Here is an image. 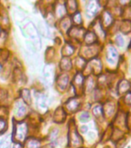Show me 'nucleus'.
Returning <instances> with one entry per match:
<instances>
[{"instance_id": "6ab92c4d", "label": "nucleus", "mask_w": 131, "mask_h": 148, "mask_svg": "<svg viewBox=\"0 0 131 148\" xmlns=\"http://www.w3.org/2000/svg\"><path fill=\"white\" fill-rule=\"evenodd\" d=\"M81 130H82V132L86 133V132L87 131V127H86V126H83V127H81Z\"/></svg>"}, {"instance_id": "1a4fd4ad", "label": "nucleus", "mask_w": 131, "mask_h": 148, "mask_svg": "<svg viewBox=\"0 0 131 148\" xmlns=\"http://www.w3.org/2000/svg\"><path fill=\"white\" fill-rule=\"evenodd\" d=\"M93 115H94L96 117H100V116L103 115V109H102V106H95L94 108H93Z\"/></svg>"}, {"instance_id": "dca6fc26", "label": "nucleus", "mask_w": 131, "mask_h": 148, "mask_svg": "<svg viewBox=\"0 0 131 148\" xmlns=\"http://www.w3.org/2000/svg\"><path fill=\"white\" fill-rule=\"evenodd\" d=\"M5 127V121L2 118H0V133L4 130Z\"/></svg>"}, {"instance_id": "6e6552de", "label": "nucleus", "mask_w": 131, "mask_h": 148, "mask_svg": "<svg viewBox=\"0 0 131 148\" xmlns=\"http://www.w3.org/2000/svg\"><path fill=\"white\" fill-rule=\"evenodd\" d=\"M103 22H104V25H106V26H108L112 23V17H111L110 14L107 12H105L104 13V16H103Z\"/></svg>"}, {"instance_id": "f8f14e48", "label": "nucleus", "mask_w": 131, "mask_h": 148, "mask_svg": "<svg viewBox=\"0 0 131 148\" xmlns=\"http://www.w3.org/2000/svg\"><path fill=\"white\" fill-rule=\"evenodd\" d=\"M115 42L117 45L118 46H120V47H122V46H124V39L121 36H117L116 37Z\"/></svg>"}, {"instance_id": "4468645a", "label": "nucleus", "mask_w": 131, "mask_h": 148, "mask_svg": "<svg viewBox=\"0 0 131 148\" xmlns=\"http://www.w3.org/2000/svg\"><path fill=\"white\" fill-rule=\"evenodd\" d=\"M90 114L87 112H84L81 114L80 116V120L81 121H83V122H86L88 120H90Z\"/></svg>"}, {"instance_id": "9d476101", "label": "nucleus", "mask_w": 131, "mask_h": 148, "mask_svg": "<svg viewBox=\"0 0 131 148\" xmlns=\"http://www.w3.org/2000/svg\"><path fill=\"white\" fill-rule=\"evenodd\" d=\"M39 142L36 140L32 139L29 141L28 143V148H39Z\"/></svg>"}, {"instance_id": "aec40b11", "label": "nucleus", "mask_w": 131, "mask_h": 148, "mask_svg": "<svg viewBox=\"0 0 131 148\" xmlns=\"http://www.w3.org/2000/svg\"><path fill=\"white\" fill-rule=\"evenodd\" d=\"M13 148H22L21 147V145L19 143H15V145L13 146Z\"/></svg>"}, {"instance_id": "412c9836", "label": "nucleus", "mask_w": 131, "mask_h": 148, "mask_svg": "<svg viewBox=\"0 0 131 148\" xmlns=\"http://www.w3.org/2000/svg\"><path fill=\"white\" fill-rule=\"evenodd\" d=\"M2 71V66H1V64H0V72Z\"/></svg>"}, {"instance_id": "f03ea898", "label": "nucleus", "mask_w": 131, "mask_h": 148, "mask_svg": "<svg viewBox=\"0 0 131 148\" xmlns=\"http://www.w3.org/2000/svg\"><path fill=\"white\" fill-rule=\"evenodd\" d=\"M118 59V53L113 46H110L106 53V60L110 64H115Z\"/></svg>"}, {"instance_id": "9b49d317", "label": "nucleus", "mask_w": 131, "mask_h": 148, "mask_svg": "<svg viewBox=\"0 0 131 148\" xmlns=\"http://www.w3.org/2000/svg\"><path fill=\"white\" fill-rule=\"evenodd\" d=\"M22 96H23V99L25 101V103H30V93L29 91L28 90H24L23 91V93H22Z\"/></svg>"}, {"instance_id": "a211bd4d", "label": "nucleus", "mask_w": 131, "mask_h": 148, "mask_svg": "<svg viewBox=\"0 0 131 148\" xmlns=\"http://www.w3.org/2000/svg\"><path fill=\"white\" fill-rule=\"evenodd\" d=\"M25 109L23 107V106H20L19 108V113H18V115L19 116H23L25 114Z\"/></svg>"}, {"instance_id": "f257e3e1", "label": "nucleus", "mask_w": 131, "mask_h": 148, "mask_svg": "<svg viewBox=\"0 0 131 148\" xmlns=\"http://www.w3.org/2000/svg\"><path fill=\"white\" fill-rule=\"evenodd\" d=\"M27 134V126L25 123H19L15 127V137L18 140H24Z\"/></svg>"}, {"instance_id": "39448f33", "label": "nucleus", "mask_w": 131, "mask_h": 148, "mask_svg": "<svg viewBox=\"0 0 131 148\" xmlns=\"http://www.w3.org/2000/svg\"><path fill=\"white\" fill-rule=\"evenodd\" d=\"M85 41L87 44H92L97 41V36L93 32H88L85 36Z\"/></svg>"}, {"instance_id": "7ed1b4c3", "label": "nucleus", "mask_w": 131, "mask_h": 148, "mask_svg": "<svg viewBox=\"0 0 131 148\" xmlns=\"http://www.w3.org/2000/svg\"><path fill=\"white\" fill-rule=\"evenodd\" d=\"M99 10V4L96 1H91L89 2L87 7H86V14L90 17L95 16Z\"/></svg>"}, {"instance_id": "f3484780", "label": "nucleus", "mask_w": 131, "mask_h": 148, "mask_svg": "<svg viewBox=\"0 0 131 148\" xmlns=\"http://www.w3.org/2000/svg\"><path fill=\"white\" fill-rule=\"evenodd\" d=\"M125 102H126V103L129 104V105L131 104V92H127V94L125 97Z\"/></svg>"}, {"instance_id": "2eb2a0df", "label": "nucleus", "mask_w": 131, "mask_h": 148, "mask_svg": "<svg viewBox=\"0 0 131 148\" xmlns=\"http://www.w3.org/2000/svg\"><path fill=\"white\" fill-rule=\"evenodd\" d=\"M83 76H81L80 73L77 74V75L76 76V77H75V83H76V84H78V85H80V84L83 83Z\"/></svg>"}, {"instance_id": "20e7f679", "label": "nucleus", "mask_w": 131, "mask_h": 148, "mask_svg": "<svg viewBox=\"0 0 131 148\" xmlns=\"http://www.w3.org/2000/svg\"><path fill=\"white\" fill-rule=\"evenodd\" d=\"M130 84L129 81L125 80V79L121 80L118 84V92L120 94H123L130 90Z\"/></svg>"}, {"instance_id": "0eeeda50", "label": "nucleus", "mask_w": 131, "mask_h": 148, "mask_svg": "<svg viewBox=\"0 0 131 148\" xmlns=\"http://www.w3.org/2000/svg\"><path fill=\"white\" fill-rule=\"evenodd\" d=\"M68 80H69V77L67 76H60L59 79H58V85L60 87H61L63 90L67 87V83H68Z\"/></svg>"}, {"instance_id": "423d86ee", "label": "nucleus", "mask_w": 131, "mask_h": 148, "mask_svg": "<svg viewBox=\"0 0 131 148\" xmlns=\"http://www.w3.org/2000/svg\"><path fill=\"white\" fill-rule=\"evenodd\" d=\"M79 106V102L75 99H69L67 103V108L69 109L70 111L76 110L77 107Z\"/></svg>"}, {"instance_id": "ddd939ff", "label": "nucleus", "mask_w": 131, "mask_h": 148, "mask_svg": "<svg viewBox=\"0 0 131 148\" xmlns=\"http://www.w3.org/2000/svg\"><path fill=\"white\" fill-rule=\"evenodd\" d=\"M73 21L76 25H80V24L81 22H82V19H81V15L80 14V12H76V13L74 15Z\"/></svg>"}, {"instance_id": "5701e85b", "label": "nucleus", "mask_w": 131, "mask_h": 148, "mask_svg": "<svg viewBox=\"0 0 131 148\" xmlns=\"http://www.w3.org/2000/svg\"><path fill=\"white\" fill-rule=\"evenodd\" d=\"M130 72H131V65H130Z\"/></svg>"}, {"instance_id": "4be33fe9", "label": "nucleus", "mask_w": 131, "mask_h": 148, "mask_svg": "<svg viewBox=\"0 0 131 148\" xmlns=\"http://www.w3.org/2000/svg\"><path fill=\"white\" fill-rule=\"evenodd\" d=\"M1 143H2V142H0V147H1Z\"/></svg>"}]
</instances>
